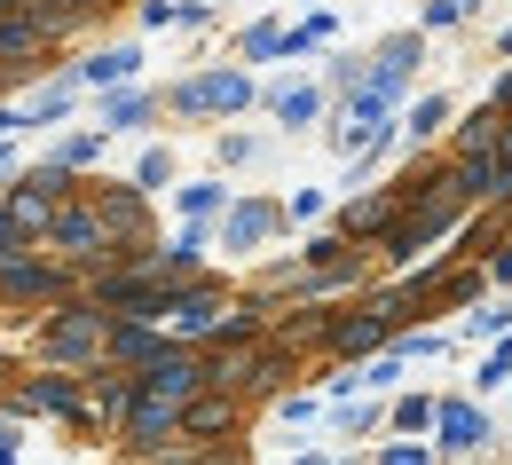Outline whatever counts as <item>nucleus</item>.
I'll use <instances>...</instances> for the list:
<instances>
[{"label":"nucleus","instance_id":"27","mask_svg":"<svg viewBox=\"0 0 512 465\" xmlns=\"http://www.w3.org/2000/svg\"><path fill=\"white\" fill-rule=\"evenodd\" d=\"M497 103H505V111H512V79H505V87H497Z\"/></svg>","mask_w":512,"mask_h":465},{"label":"nucleus","instance_id":"18","mask_svg":"<svg viewBox=\"0 0 512 465\" xmlns=\"http://www.w3.org/2000/svg\"><path fill=\"white\" fill-rule=\"evenodd\" d=\"M166 182H174V158L150 150V158H142V190H166Z\"/></svg>","mask_w":512,"mask_h":465},{"label":"nucleus","instance_id":"21","mask_svg":"<svg viewBox=\"0 0 512 465\" xmlns=\"http://www.w3.org/2000/svg\"><path fill=\"white\" fill-rule=\"evenodd\" d=\"M111 347H119V355H150V347H158V339H150V332H142V324H127V332H119V339H111Z\"/></svg>","mask_w":512,"mask_h":465},{"label":"nucleus","instance_id":"23","mask_svg":"<svg viewBox=\"0 0 512 465\" xmlns=\"http://www.w3.org/2000/svg\"><path fill=\"white\" fill-rule=\"evenodd\" d=\"M497 166H505V198H512V127H505V142H497Z\"/></svg>","mask_w":512,"mask_h":465},{"label":"nucleus","instance_id":"26","mask_svg":"<svg viewBox=\"0 0 512 465\" xmlns=\"http://www.w3.org/2000/svg\"><path fill=\"white\" fill-rule=\"evenodd\" d=\"M64 8H111V0H64Z\"/></svg>","mask_w":512,"mask_h":465},{"label":"nucleus","instance_id":"3","mask_svg":"<svg viewBox=\"0 0 512 465\" xmlns=\"http://www.w3.org/2000/svg\"><path fill=\"white\" fill-rule=\"evenodd\" d=\"M174 426H182V410H174V402H166V395H142V402H134L127 442H134V450H158V434H174Z\"/></svg>","mask_w":512,"mask_h":465},{"label":"nucleus","instance_id":"1","mask_svg":"<svg viewBox=\"0 0 512 465\" xmlns=\"http://www.w3.org/2000/svg\"><path fill=\"white\" fill-rule=\"evenodd\" d=\"M48 213H56V174H40V182H24V190L8 198L0 237H8V245H24V237H40V229H48Z\"/></svg>","mask_w":512,"mask_h":465},{"label":"nucleus","instance_id":"15","mask_svg":"<svg viewBox=\"0 0 512 465\" xmlns=\"http://www.w3.org/2000/svg\"><path fill=\"white\" fill-rule=\"evenodd\" d=\"M24 48H40V24H24V16L0 24V56H24Z\"/></svg>","mask_w":512,"mask_h":465},{"label":"nucleus","instance_id":"10","mask_svg":"<svg viewBox=\"0 0 512 465\" xmlns=\"http://www.w3.org/2000/svg\"><path fill=\"white\" fill-rule=\"evenodd\" d=\"M127 71H134V48H111V56L79 64V79H87V87H111V79H127Z\"/></svg>","mask_w":512,"mask_h":465},{"label":"nucleus","instance_id":"22","mask_svg":"<svg viewBox=\"0 0 512 465\" xmlns=\"http://www.w3.org/2000/svg\"><path fill=\"white\" fill-rule=\"evenodd\" d=\"M95 150H103V134H71V142H64V166H79V158H95Z\"/></svg>","mask_w":512,"mask_h":465},{"label":"nucleus","instance_id":"19","mask_svg":"<svg viewBox=\"0 0 512 465\" xmlns=\"http://www.w3.org/2000/svg\"><path fill=\"white\" fill-rule=\"evenodd\" d=\"M512 371V339H497V355H489V363H481V379H473V387H497V379H505Z\"/></svg>","mask_w":512,"mask_h":465},{"label":"nucleus","instance_id":"5","mask_svg":"<svg viewBox=\"0 0 512 465\" xmlns=\"http://www.w3.org/2000/svg\"><path fill=\"white\" fill-rule=\"evenodd\" d=\"M481 442H489V418L465 402H442V450H481Z\"/></svg>","mask_w":512,"mask_h":465},{"label":"nucleus","instance_id":"9","mask_svg":"<svg viewBox=\"0 0 512 465\" xmlns=\"http://www.w3.org/2000/svg\"><path fill=\"white\" fill-rule=\"evenodd\" d=\"M174 324H182V332H213V324H221V300H213V292H190V300L174 308Z\"/></svg>","mask_w":512,"mask_h":465},{"label":"nucleus","instance_id":"12","mask_svg":"<svg viewBox=\"0 0 512 465\" xmlns=\"http://www.w3.org/2000/svg\"><path fill=\"white\" fill-rule=\"evenodd\" d=\"M268 221H276V205H237V221H229V245H253V237H268Z\"/></svg>","mask_w":512,"mask_h":465},{"label":"nucleus","instance_id":"25","mask_svg":"<svg viewBox=\"0 0 512 465\" xmlns=\"http://www.w3.org/2000/svg\"><path fill=\"white\" fill-rule=\"evenodd\" d=\"M497 276H505V284H512V245H505V261H497Z\"/></svg>","mask_w":512,"mask_h":465},{"label":"nucleus","instance_id":"8","mask_svg":"<svg viewBox=\"0 0 512 465\" xmlns=\"http://www.w3.org/2000/svg\"><path fill=\"white\" fill-rule=\"evenodd\" d=\"M316 111H323L316 87H276V119H284V127H308Z\"/></svg>","mask_w":512,"mask_h":465},{"label":"nucleus","instance_id":"11","mask_svg":"<svg viewBox=\"0 0 512 465\" xmlns=\"http://www.w3.org/2000/svg\"><path fill=\"white\" fill-rule=\"evenodd\" d=\"M0 276H8V292H24V300H48V292H56V276H48V268H24V261H8Z\"/></svg>","mask_w":512,"mask_h":465},{"label":"nucleus","instance_id":"24","mask_svg":"<svg viewBox=\"0 0 512 465\" xmlns=\"http://www.w3.org/2000/svg\"><path fill=\"white\" fill-rule=\"evenodd\" d=\"M386 465H426V450H394V458H386Z\"/></svg>","mask_w":512,"mask_h":465},{"label":"nucleus","instance_id":"16","mask_svg":"<svg viewBox=\"0 0 512 465\" xmlns=\"http://www.w3.org/2000/svg\"><path fill=\"white\" fill-rule=\"evenodd\" d=\"M48 347H56V355H79V347H95V324H56Z\"/></svg>","mask_w":512,"mask_h":465},{"label":"nucleus","instance_id":"6","mask_svg":"<svg viewBox=\"0 0 512 465\" xmlns=\"http://www.w3.org/2000/svg\"><path fill=\"white\" fill-rule=\"evenodd\" d=\"M56 237H64V253H103V221L95 213H64Z\"/></svg>","mask_w":512,"mask_h":465},{"label":"nucleus","instance_id":"28","mask_svg":"<svg viewBox=\"0 0 512 465\" xmlns=\"http://www.w3.org/2000/svg\"><path fill=\"white\" fill-rule=\"evenodd\" d=\"M300 465H331V458H300Z\"/></svg>","mask_w":512,"mask_h":465},{"label":"nucleus","instance_id":"14","mask_svg":"<svg viewBox=\"0 0 512 465\" xmlns=\"http://www.w3.org/2000/svg\"><path fill=\"white\" fill-rule=\"evenodd\" d=\"M221 198H229L221 182H190V190H182V213H190V221H205V213H213Z\"/></svg>","mask_w":512,"mask_h":465},{"label":"nucleus","instance_id":"13","mask_svg":"<svg viewBox=\"0 0 512 465\" xmlns=\"http://www.w3.org/2000/svg\"><path fill=\"white\" fill-rule=\"evenodd\" d=\"M182 426H190V434H221V426H229V402H190V410H182Z\"/></svg>","mask_w":512,"mask_h":465},{"label":"nucleus","instance_id":"20","mask_svg":"<svg viewBox=\"0 0 512 465\" xmlns=\"http://www.w3.org/2000/svg\"><path fill=\"white\" fill-rule=\"evenodd\" d=\"M103 119H111V127H134V119H142V95H119V103H103Z\"/></svg>","mask_w":512,"mask_h":465},{"label":"nucleus","instance_id":"7","mask_svg":"<svg viewBox=\"0 0 512 465\" xmlns=\"http://www.w3.org/2000/svg\"><path fill=\"white\" fill-rule=\"evenodd\" d=\"M379 339H386V316H355V324L331 332V347H339V355H363V347H379Z\"/></svg>","mask_w":512,"mask_h":465},{"label":"nucleus","instance_id":"17","mask_svg":"<svg viewBox=\"0 0 512 465\" xmlns=\"http://www.w3.org/2000/svg\"><path fill=\"white\" fill-rule=\"evenodd\" d=\"M442 119H449V103H442V95H426V103L410 111V134H434V127H442Z\"/></svg>","mask_w":512,"mask_h":465},{"label":"nucleus","instance_id":"4","mask_svg":"<svg viewBox=\"0 0 512 465\" xmlns=\"http://www.w3.org/2000/svg\"><path fill=\"white\" fill-rule=\"evenodd\" d=\"M197 387V363H182V355H158L150 371H142V395H166V402H182Z\"/></svg>","mask_w":512,"mask_h":465},{"label":"nucleus","instance_id":"2","mask_svg":"<svg viewBox=\"0 0 512 465\" xmlns=\"http://www.w3.org/2000/svg\"><path fill=\"white\" fill-rule=\"evenodd\" d=\"M174 103L182 111H237V103H253V79L245 71H205L190 87H174Z\"/></svg>","mask_w":512,"mask_h":465}]
</instances>
